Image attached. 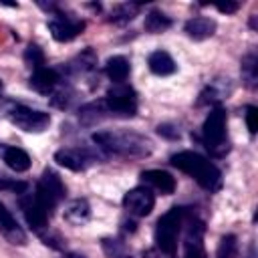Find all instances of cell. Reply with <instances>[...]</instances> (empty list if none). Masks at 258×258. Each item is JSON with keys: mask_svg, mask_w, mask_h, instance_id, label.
Masks as SVG:
<instances>
[{"mask_svg": "<svg viewBox=\"0 0 258 258\" xmlns=\"http://www.w3.org/2000/svg\"><path fill=\"white\" fill-rule=\"evenodd\" d=\"M91 139L99 149L121 157H147L153 151L151 141L135 131H97Z\"/></svg>", "mask_w": 258, "mask_h": 258, "instance_id": "6da1fadb", "label": "cell"}, {"mask_svg": "<svg viewBox=\"0 0 258 258\" xmlns=\"http://www.w3.org/2000/svg\"><path fill=\"white\" fill-rule=\"evenodd\" d=\"M169 163L179 171L187 173L189 177H194L198 185H202L206 191H218L222 185V171L198 151H177L169 157Z\"/></svg>", "mask_w": 258, "mask_h": 258, "instance_id": "7a4b0ae2", "label": "cell"}, {"mask_svg": "<svg viewBox=\"0 0 258 258\" xmlns=\"http://www.w3.org/2000/svg\"><path fill=\"white\" fill-rule=\"evenodd\" d=\"M185 222V208H171L167 210L155 224V246L161 254L171 258L177 250V236Z\"/></svg>", "mask_w": 258, "mask_h": 258, "instance_id": "3957f363", "label": "cell"}, {"mask_svg": "<svg viewBox=\"0 0 258 258\" xmlns=\"http://www.w3.org/2000/svg\"><path fill=\"white\" fill-rule=\"evenodd\" d=\"M202 141L214 157H224L228 153L230 143H228V133H226V111L222 107H214L204 119Z\"/></svg>", "mask_w": 258, "mask_h": 258, "instance_id": "277c9868", "label": "cell"}, {"mask_svg": "<svg viewBox=\"0 0 258 258\" xmlns=\"http://www.w3.org/2000/svg\"><path fill=\"white\" fill-rule=\"evenodd\" d=\"M103 101H105L109 117L129 119V117H135L137 113V95L127 83H117L109 87Z\"/></svg>", "mask_w": 258, "mask_h": 258, "instance_id": "5b68a950", "label": "cell"}, {"mask_svg": "<svg viewBox=\"0 0 258 258\" xmlns=\"http://www.w3.org/2000/svg\"><path fill=\"white\" fill-rule=\"evenodd\" d=\"M8 119L12 125L26 133H42L50 125V115L26 105H12L8 109Z\"/></svg>", "mask_w": 258, "mask_h": 258, "instance_id": "8992f818", "label": "cell"}, {"mask_svg": "<svg viewBox=\"0 0 258 258\" xmlns=\"http://www.w3.org/2000/svg\"><path fill=\"white\" fill-rule=\"evenodd\" d=\"M34 194H36V198L48 208V212H52V208H56V206L64 200L67 187H64V183H62L60 175H58L54 169L46 167V169L42 171L38 183H36Z\"/></svg>", "mask_w": 258, "mask_h": 258, "instance_id": "52a82bcc", "label": "cell"}, {"mask_svg": "<svg viewBox=\"0 0 258 258\" xmlns=\"http://www.w3.org/2000/svg\"><path fill=\"white\" fill-rule=\"evenodd\" d=\"M18 204H20L22 216H24L26 224L30 226V230L40 236V234L48 228V218H50L48 208L36 198L34 191H32V194H30V191H24V196H20Z\"/></svg>", "mask_w": 258, "mask_h": 258, "instance_id": "ba28073f", "label": "cell"}, {"mask_svg": "<svg viewBox=\"0 0 258 258\" xmlns=\"http://www.w3.org/2000/svg\"><path fill=\"white\" fill-rule=\"evenodd\" d=\"M46 26L50 30V36L56 42H71L73 38H77L85 30V22L83 20L62 14L58 8L54 12H50V18L46 20Z\"/></svg>", "mask_w": 258, "mask_h": 258, "instance_id": "9c48e42d", "label": "cell"}, {"mask_svg": "<svg viewBox=\"0 0 258 258\" xmlns=\"http://www.w3.org/2000/svg\"><path fill=\"white\" fill-rule=\"evenodd\" d=\"M153 206H155V196H153V191L147 185H137V187L129 189L123 196V208L131 216L145 218V216L151 214Z\"/></svg>", "mask_w": 258, "mask_h": 258, "instance_id": "30bf717a", "label": "cell"}, {"mask_svg": "<svg viewBox=\"0 0 258 258\" xmlns=\"http://www.w3.org/2000/svg\"><path fill=\"white\" fill-rule=\"evenodd\" d=\"M99 157L89 153L87 149H75V147H67V149H58L54 153V161L71 171H85L91 163H95Z\"/></svg>", "mask_w": 258, "mask_h": 258, "instance_id": "8fae6325", "label": "cell"}, {"mask_svg": "<svg viewBox=\"0 0 258 258\" xmlns=\"http://www.w3.org/2000/svg\"><path fill=\"white\" fill-rule=\"evenodd\" d=\"M60 73L56 69H48V67H42L38 71H32L30 79H28V87L40 95H52L54 89L60 85Z\"/></svg>", "mask_w": 258, "mask_h": 258, "instance_id": "7c38bea8", "label": "cell"}, {"mask_svg": "<svg viewBox=\"0 0 258 258\" xmlns=\"http://www.w3.org/2000/svg\"><path fill=\"white\" fill-rule=\"evenodd\" d=\"M0 234L14 246H24L28 240L22 226L16 222V218L10 214V210H6L2 202H0Z\"/></svg>", "mask_w": 258, "mask_h": 258, "instance_id": "4fadbf2b", "label": "cell"}, {"mask_svg": "<svg viewBox=\"0 0 258 258\" xmlns=\"http://www.w3.org/2000/svg\"><path fill=\"white\" fill-rule=\"evenodd\" d=\"M185 258H206L204 250V222L194 218L185 232Z\"/></svg>", "mask_w": 258, "mask_h": 258, "instance_id": "5bb4252c", "label": "cell"}, {"mask_svg": "<svg viewBox=\"0 0 258 258\" xmlns=\"http://www.w3.org/2000/svg\"><path fill=\"white\" fill-rule=\"evenodd\" d=\"M218 24L214 18H208V16H194L189 18L185 24H183V32L187 34V38L200 42V40H206V38H212L214 32H216Z\"/></svg>", "mask_w": 258, "mask_h": 258, "instance_id": "9a60e30c", "label": "cell"}, {"mask_svg": "<svg viewBox=\"0 0 258 258\" xmlns=\"http://www.w3.org/2000/svg\"><path fill=\"white\" fill-rule=\"evenodd\" d=\"M141 179H143V183L151 185L153 189H157L163 196H169V194L175 191V177L169 171H163V169H147V171H141Z\"/></svg>", "mask_w": 258, "mask_h": 258, "instance_id": "2e32d148", "label": "cell"}, {"mask_svg": "<svg viewBox=\"0 0 258 258\" xmlns=\"http://www.w3.org/2000/svg\"><path fill=\"white\" fill-rule=\"evenodd\" d=\"M147 67L157 77H169V75H173L177 71V64L171 58V54L167 50H161V48L159 50H153L147 56Z\"/></svg>", "mask_w": 258, "mask_h": 258, "instance_id": "e0dca14e", "label": "cell"}, {"mask_svg": "<svg viewBox=\"0 0 258 258\" xmlns=\"http://www.w3.org/2000/svg\"><path fill=\"white\" fill-rule=\"evenodd\" d=\"M62 218L73 224V226H83L91 220V206L85 198H77V200H71L62 212Z\"/></svg>", "mask_w": 258, "mask_h": 258, "instance_id": "ac0fdd59", "label": "cell"}, {"mask_svg": "<svg viewBox=\"0 0 258 258\" xmlns=\"http://www.w3.org/2000/svg\"><path fill=\"white\" fill-rule=\"evenodd\" d=\"M2 159H4V163L12 169V171H16V173H22V171H28L30 169V155L24 151V149H20V147H4V151H2Z\"/></svg>", "mask_w": 258, "mask_h": 258, "instance_id": "d6986e66", "label": "cell"}, {"mask_svg": "<svg viewBox=\"0 0 258 258\" xmlns=\"http://www.w3.org/2000/svg\"><path fill=\"white\" fill-rule=\"evenodd\" d=\"M107 117H109V113H107V107H105V101H103V99L85 103V105L79 109V119H81V123H85V125L101 123V121L107 119Z\"/></svg>", "mask_w": 258, "mask_h": 258, "instance_id": "ffe728a7", "label": "cell"}, {"mask_svg": "<svg viewBox=\"0 0 258 258\" xmlns=\"http://www.w3.org/2000/svg\"><path fill=\"white\" fill-rule=\"evenodd\" d=\"M105 75L113 81V85L125 83L127 77H129V60L123 54H115V56L107 58V62H105Z\"/></svg>", "mask_w": 258, "mask_h": 258, "instance_id": "44dd1931", "label": "cell"}, {"mask_svg": "<svg viewBox=\"0 0 258 258\" xmlns=\"http://www.w3.org/2000/svg\"><path fill=\"white\" fill-rule=\"evenodd\" d=\"M143 28H145V32H149V34L165 32L167 28H171V18H169V16H165L161 10H151V12H147V14H145Z\"/></svg>", "mask_w": 258, "mask_h": 258, "instance_id": "7402d4cb", "label": "cell"}, {"mask_svg": "<svg viewBox=\"0 0 258 258\" xmlns=\"http://www.w3.org/2000/svg\"><path fill=\"white\" fill-rule=\"evenodd\" d=\"M97 67V54L91 50V48H85L81 54H77L71 62H69V71L75 73V75H85V73H91L93 69Z\"/></svg>", "mask_w": 258, "mask_h": 258, "instance_id": "603a6c76", "label": "cell"}, {"mask_svg": "<svg viewBox=\"0 0 258 258\" xmlns=\"http://www.w3.org/2000/svg\"><path fill=\"white\" fill-rule=\"evenodd\" d=\"M240 73H242V81L248 89H256V83H258V58H256V52H248L242 62H240Z\"/></svg>", "mask_w": 258, "mask_h": 258, "instance_id": "cb8c5ba5", "label": "cell"}, {"mask_svg": "<svg viewBox=\"0 0 258 258\" xmlns=\"http://www.w3.org/2000/svg\"><path fill=\"white\" fill-rule=\"evenodd\" d=\"M141 4L137 2H125V4H119L111 10V16H109V22H115V24H125V22H131L137 12H139Z\"/></svg>", "mask_w": 258, "mask_h": 258, "instance_id": "d4e9b609", "label": "cell"}, {"mask_svg": "<svg viewBox=\"0 0 258 258\" xmlns=\"http://www.w3.org/2000/svg\"><path fill=\"white\" fill-rule=\"evenodd\" d=\"M101 248H103L107 258H131L127 246L117 238H103L101 240Z\"/></svg>", "mask_w": 258, "mask_h": 258, "instance_id": "484cf974", "label": "cell"}, {"mask_svg": "<svg viewBox=\"0 0 258 258\" xmlns=\"http://www.w3.org/2000/svg\"><path fill=\"white\" fill-rule=\"evenodd\" d=\"M230 93V89H218V83H210L198 99V105H218L226 95Z\"/></svg>", "mask_w": 258, "mask_h": 258, "instance_id": "4316f807", "label": "cell"}, {"mask_svg": "<svg viewBox=\"0 0 258 258\" xmlns=\"http://www.w3.org/2000/svg\"><path fill=\"white\" fill-rule=\"evenodd\" d=\"M236 256H238V238L234 234L222 236L216 250V258H236Z\"/></svg>", "mask_w": 258, "mask_h": 258, "instance_id": "83f0119b", "label": "cell"}, {"mask_svg": "<svg viewBox=\"0 0 258 258\" xmlns=\"http://www.w3.org/2000/svg\"><path fill=\"white\" fill-rule=\"evenodd\" d=\"M24 62L30 71H38L44 67V52L38 44H28L24 50Z\"/></svg>", "mask_w": 258, "mask_h": 258, "instance_id": "f1b7e54d", "label": "cell"}, {"mask_svg": "<svg viewBox=\"0 0 258 258\" xmlns=\"http://www.w3.org/2000/svg\"><path fill=\"white\" fill-rule=\"evenodd\" d=\"M256 117H258V109H256L254 105H248V107H246V113H244V119H246V127H248V131H250V135H254L256 129H258Z\"/></svg>", "mask_w": 258, "mask_h": 258, "instance_id": "f546056e", "label": "cell"}, {"mask_svg": "<svg viewBox=\"0 0 258 258\" xmlns=\"http://www.w3.org/2000/svg\"><path fill=\"white\" fill-rule=\"evenodd\" d=\"M157 133H159L161 137H165V139H179V131H177L173 125H169V123L159 125V127H157Z\"/></svg>", "mask_w": 258, "mask_h": 258, "instance_id": "4dcf8cb0", "label": "cell"}, {"mask_svg": "<svg viewBox=\"0 0 258 258\" xmlns=\"http://www.w3.org/2000/svg\"><path fill=\"white\" fill-rule=\"evenodd\" d=\"M0 189H12V191H26V183L24 181H10V179H0Z\"/></svg>", "mask_w": 258, "mask_h": 258, "instance_id": "1f68e13d", "label": "cell"}, {"mask_svg": "<svg viewBox=\"0 0 258 258\" xmlns=\"http://www.w3.org/2000/svg\"><path fill=\"white\" fill-rule=\"evenodd\" d=\"M214 6H216V10H220L222 14H234V12L240 8V2H228V0H226V2H216Z\"/></svg>", "mask_w": 258, "mask_h": 258, "instance_id": "d6a6232c", "label": "cell"}, {"mask_svg": "<svg viewBox=\"0 0 258 258\" xmlns=\"http://www.w3.org/2000/svg\"><path fill=\"white\" fill-rule=\"evenodd\" d=\"M246 258H256V252H254V246H250V250H248V254H246Z\"/></svg>", "mask_w": 258, "mask_h": 258, "instance_id": "836d02e7", "label": "cell"}, {"mask_svg": "<svg viewBox=\"0 0 258 258\" xmlns=\"http://www.w3.org/2000/svg\"><path fill=\"white\" fill-rule=\"evenodd\" d=\"M67 258H87V256H83V254H67Z\"/></svg>", "mask_w": 258, "mask_h": 258, "instance_id": "e575fe53", "label": "cell"}, {"mask_svg": "<svg viewBox=\"0 0 258 258\" xmlns=\"http://www.w3.org/2000/svg\"><path fill=\"white\" fill-rule=\"evenodd\" d=\"M0 91H2V81H0Z\"/></svg>", "mask_w": 258, "mask_h": 258, "instance_id": "d590c367", "label": "cell"}]
</instances>
